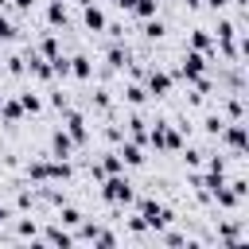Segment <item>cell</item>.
<instances>
[{
  "instance_id": "14",
  "label": "cell",
  "mask_w": 249,
  "mask_h": 249,
  "mask_svg": "<svg viewBox=\"0 0 249 249\" xmlns=\"http://www.w3.org/2000/svg\"><path fill=\"white\" fill-rule=\"evenodd\" d=\"M124 124H128V140H136V144H148V121H144L140 113H132Z\"/></svg>"
},
{
  "instance_id": "26",
  "label": "cell",
  "mask_w": 249,
  "mask_h": 249,
  "mask_svg": "<svg viewBox=\"0 0 249 249\" xmlns=\"http://www.w3.org/2000/svg\"><path fill=\"white\" fill-rule=\"evenodd\" d=\"M16 233H19V237H27V241H39V226H35V222H27V218H19V222H16Z\"/></svg>"
},
{
  "instance_id": "16",
  "label": "cell",
  "mask_w": 249,
  "mask_h": 249,
  "mask_svg": "<svg viewBox=\"0 0 249 249\" xmlns=\"http://www.w3.org/2000/svg\"><path fill=\"white\" fill-rule=\"evenodd\" d=\"M105 62H109V70H121L128 62V47H121V39H113V47L105 51Z\"/></svg>"
},
{
  "instance_id": "9",
  "label": "cell",
  "mask_w": 249,
  "mask_h": 249,
  "mask_svg": "<svg viewBox=\"0 0 249 249\" xmlns=\"http://www.w3.org/2000/svg\"><path fill=\"white\" fill-rule=\"evenodd\" d=\"M82 23H86V31H105L109 19H105V12H101L97 4H86V8H82Z\"/></svg>"
},
{
  "instance_id": "40",
  "label": "cell",
  "mask_w": 249,
  "mask_h": 249,
  "mask_svg": "<svg viewBox=\"0 0 249 249\" xmlns=\"http://www.w3.org/2000/svg\"><path fill=\"white\" fill-rule=\"evenodd\" d=\"M0 160H4V148H0Z\"/></svg>"
},
{
  "instance_id": "21",
  "label": "cell",
  "mask_w": 249,
  "mask_h": 249,
  "mask_svg": "<svg viewBox=\"0 0 249 249\" xmlns=\"http://www.w3.org/2000/svg\"><path fill=\"white\" fill-rule=\"evenodd\" d=\"M156 8H160V0H132V16H140V19H152L156 16Z\"/></svg>"
},
{
  "instance_id": "12",
  "label": "cell",
  "mask_w": 249,
  "mask_h": 249,
  "mask_svg": "<svg viewBox=\"0 0 249 249\" xmlns=\"http://www.w3.org/2000/svg\"><path fill=\"white\" fill-rule=\"evenodd\" d=\"M19 117H23L19 97H4V101H0V121H4V124H19Z\"/></svg>"
},
{
  "instance_id": "29",
  "label": "cell",
  "mask_w": 249,
  "mask_h": 249,
  "mask_svg": "<svg viewBox=\"0 0 249 249\" xmlns=\"http://www.w3.org/2000/svg\"><path fill=\"white\" fill-rule=\"evenodd\" d=\"M12 39H16V23L0 12V43H12Z\"/></svg>"
},
{
  "instance_id": "6",
  "label": "cell",
  "mask_w": 249,
  "mask_h": 249,
  "mask_svg": "<svg viewBox=\"0 0 249 249\" xmlns=\"http://www.w3.org/2000/svg\"><path fill=\"white\" fill-rule=\"evenodd\" d=\"M62 128L70 132V140H74L78 148L89 140V124H86V117H82V113H74V109H66V113H62Z\"/></svg>"
},
{
  "instance_id": "20",
  "label": "cell",
  "mask_w": 249,
  "mask_h": 249,
  "mask_svg": "<svg viewBox=\"0 0 249 249\" xmlns=\"http://www.w3.org/2000/svg\"><path fill=\"white\" fill-rule=\"evenodd\" d=\"M226 117H230V121H245V97H241V93H233V97L226 101Z\"/></svg>"
},
{
  "instance_id": "25",
  "label": "cell",
  "mask_w": 249,
  "mask_h": 249,
  "mask_svg": "<svg viewBox=\"0 0 249 249\" xmlns=\"http://www.w3.org/2000/svg\"><path fill=\"white\" fill-rule=\"evenodd\" d=\"M202 167L210 175H226V156H202Z\"/></svg>"
},
{
  "instance_id": "15",
  "label": "cell",
  "mask_w": 249,
  "mask_h": 249,
  "mask_svg": "<svg viewBox=\"0 0 249 249\" xmlns=\"http://www.w3.org/2000/svg\"><path fill=\"white\" fill-rule=\"evenodd\" d=\"M47 23H51V27H66V23H70V12H66L62 0H51V4H47Z\"/></svg>"
},
{
  "instance_id": "39",
  "label": "cell",
  "mask_w": 249,
  "mask_h": 249,
  "mask_svg": "<svg viewBox=\"0 0 249 249\" xmlns=\"http://www.w3.org/2000/svg\"><path fill=\"white\" fill-rule=\"evenodd\" d=\"M78 4H82V8H86V4H93V0H78Z\"/></svg>"
},
{
  "instance_id": "7",
  "label": "cell",
  "mask_w": 249,
  "mask_h": 249,
  "mask_svg": "<svg viewBox=\"0 0 249 249\" xmlns=\"http://www.w3.org/2000/svg\"><path fill=\"white\" fill-rule=\"evenodd\" d=\"M144 89H148V97H167L171 93V74L167 70H148L144 74Z\"/></svg>"
},
{
  "instance_id": "35",
  "label": "cell",
  "mask_w": 249,
  "mask_h": 249,
  "mask_svg": "<svg viewBox=\"0 0 249 249\" xmlns=\"http://www.w3.org/2000/svg\"><path fill=\"white\" fill-rule=\"evenodd\" d=\"M8 218H12V206H4V202H0V226H4Z\"/></svg>"
},
{
  "instance_id": "24",
  "label": "cell",
  "mask_w": 249,
  "mask_h": 249,
  "mask_svg": "<svg viewBox=\"0 0 249 249\" xmlns=\"http://www.w3.org/2000/svg\"><path fill=\"white\" fill-rule=\"evenodd\" d=\"M222 124H226V117H222V113H206V117H202V128H206L210 136H218V132H222Z\"/></svg>"
},
{
  "instance_id": "33",
  "label": "cell",
  "mask_w": 249,
  "mask_h": 249,
  "mask_svg": "<svg viewBox=\"0 0 249 249\" xmlns=\"http://www.w3.org/2000/svg\"><path fill=\"white\" fill-rule=\"evenodd\" d=\"M51 105H54L58 113H66V109H70V101H66V93H51Z\"/></svg>"
},
{
  "instance_id": "34",
  "label": "cell",
  "mask_w": 249,
  "mask_h": 249,
  "mask_svg": "<svg viewBox=\"0 0 249 249\" xmlns=\"http://www.w3.org/2000/svg\"><path fill=\"white\" fill-rule=\"evenodd\" d=\"M128 230H132L136 237H144V233H148V226H144V218H128Z\"/></svg>"
},
{
  "instance_id": "27",
  "label": "cell",
  "mask_w": 249,
  "mask_h": 249,
  "mask_svg": "<svg viewBox=\"0 0 249 249\" xmlns=\"http://www.w3.org/2000/svg\"><path fill=\"white\" fill-rule=\"evenodd\" d=\"M19 105H23V113H43V97H35V93H19Z\"/></svg>"
},
{
  "instance_id": "13",
  "label": "cell",
  "mask_w": 249,
  "mask_h": 249,
  "mask_svg": "<svg viewBox=\"0 0 249 249\" xmlns=\"http://www.w3.org/2000/svg\"><path fill=\"white\" fill-rule=\"evenodd\" d=\"M117 156H121L128 167H140V163H144V152H140V144H136V140H121Z\"/></svg>"
},
{
  "instance_id": "38",
  "label": "cell",
  "mask_w": 249,
  "mask_h": 249,
  "mask_svg": "<svg viewBox=\"0 0 249 249\" xmlns=\"http://www.w3.org/2000/svg\"><path fill=\"white\" fill-rule=\"evenodd\" d=\"M183 4H191V8H198V4H202V0H183Z\"/></svg>"
},
{
  "instance_id": "32",
  "label": "cell",
  "mask_w": 249,
  "mask_h": 249,
  "mask_svg": "<svg viewBox=\"0 0 249 249\" xmlns=\"http://www.w3.org/2000/svg\"><path fill=\"white\" fill-rule=\"evenodd\" d=\"M109 105H113L109 89H97V93H93V109H109Z\"/></svg>"
},
{
  "instance_id": "37",
  "label": "cell",
  "mask_w": 249,
  "mask_h": 249,
  "mask_svg": "<svg viewBox=\"0 0 249 249\" xmlns=\"http://www.w3.org/2000/svg\"><path fill=\"white\" fill-rule=\"evenodd\" d=\"M113 4H117V8H124V12L132 8V0H113Z\"/></svg>"
},
{
  "instance_id": "31",
  "label": "cell",
  "mask_w": 249,
  "mask_h": 249,
  "mask_svg": "<svg viewBox=\"0 0 249 249\" xmlns=\"http://www.w3.org/2000/svg\"><path fill=\"white\" fill-rule=\"evenodd\" d=\"M183 152H187V156H183V160H187V167H202V156H206V152H198V148H187V144H183Z\"/></svg>"
},
{
  "instance_id": "28",
  "label": "cell",
  "mask_w": 249,
  "mask_h": 249,
  "mask_svg": "<svg viewBox=\"0 0 249 249\" xmlns=\"http://www.w3.org/2000/svg\"><path fill=\"white\" fill-rule=\"evenodd\" d=\"M163 31H167V27H163V19H156V16L144 23V35H148V39H163Z\"/></svg>"
},
{
  "instance_id": "1",
  "label": "cell",
  "mask_w": 249,
  "mask_h": 249,
  "mask_svg": "<svg viewBox=\"0 0 249 249\" xmlns=\"http://www.w3.org/2000/svg\"><path fill=\"white\" fill-rule=\"evenodd\" d=\"M101 198H105L109 206H132L136 191H132L128 175H124V171H117V175H101Z\"/></svg>"
},
{
  "instance_id": "11",
  "label": "cell",
  "mask_w": 249,
  "mask_h": 249,
  "mask_svg": "<svg viewBox=\"0 0 249 249\" xmlns=\"http://www.w3.org/2000/svg\"><path fill=\"white\" fill-rule=\"evenodd\" d=\"M39 241H51V245H62V249H66V245H74V233H70L66 226H47V230L39 233Z\"/></svg>"
},
{
  "instance_id": "22",
  "label": "cell",
  "mask_w": 249,
  "mask_h": 249,
  "mask_svg": "<svg viewBox=\"0 0 249 249\" xmlns=\"http://www.w3.org/2000/svg\"><path fill=\"white\" fill-rule=\"evenodd\" d=\"M35 54H43V58H54V54H58V39H54V35H43V39L35 43Z\"/></svg>"
},
{
  "instance_id": "8",
  "label": "cell",
  "mask_w": 249,
  "mask_h": 249,
  "mask_svg": "<svg viewBox=\"0 0 249 249\" xmlns=\"http://www.w3.org/2000/svg\"><path fill=\"white\" fill-rule=\"evenodd\" d=\"M74 148H78V144L70 140V132H66V128H54V132H51V156H54V160H70V156H74Z\"/></svg>"
},
{
  "instance_id": "3",
  "label": "cell",
  "mask_w": 249,
  "mask_h": 249,
  "mask_svg": "<svg viewBox=\"0 0 249 249\" xmlns=\"http://www.w3.org/2000/svg\"><path fill=\"white\" fill-rule=\"evenodd\" d=\"M148 144L156 148V152H183V132L175 128V124H167V121H156L152 128H148Z\"/></svg>"
},
{
  "instance_id": "36",
  "label": "cell",
  "mask_w": 249,
  "mask_h": 249,
  "mask_svg": "<svg viewBox=\"0 0 249 249\" xmlns=\"http://www.w3.org/2000/svg\"><path fill=\"white\" fill-rule=\"evenodd\" d=\"M206 4H210V8H214V12H222V8H226V4H230V0H206Z\"/></svg>"
},
{
  "instance_id": "23",
  "label": "cell",
  "mask_w": 249,
  "mask_h": 249,
  "mask_svg": "<svg viewBox=\"0 0 249 249\" xmlns=\"http://www.w3.org/2000/svg\"><path fill=\"white\" fill-rule=\"evenodd\" d=\"M12 78H19V74H27V54H12L8 58V66H4Z\"/></svg>"
},
{
  "instance_id": "17",
  "label": "cell",
  "mask_w": 249,
  "mask_h": 249,
  "mask_svg": "<svg viewBox=\"0 0 249 249\" xmlns=\"http://www.w3.org/2000/svg\"><path fill=\"white\" fill-rule=\"evenodd\" d=\"M70 74H74L78 82H89V78H93V62H89L86 54H74V58H70Z\"/></svg>"
},
{
  "instance_id": "18",
  "label": "cell",
  "mask_w": 249,
  "mask_h": 249,
  "mask_svg": "<svg viewBox=\"0 0 249 249\" xmlns=\"http://www.w3.org/2000/svg\"><path fill=\"white\" fill-rule=\"evenodd\" d=\"M82 218H86V214H82L78 206H66V202L58 206V226H70V230H78V226H82Z\"/></svg>"
},
{
  "instance_id": "41",
  "label": "cell",
  "mask_w": 249,
  "mask_h": 249,
  "mask_svg": "<svg viewBox=\"0 0 249 249\" xmlns=\"http://www.w3.org/2000/svg\"><path fill=\"white\" fill-rule=\"evenodd\" d=\"M0 101H4V93H0Z\"/></svg>"
},
{
  "instance_id": "19",
  "label": "cell",
  "mask_w": 249,
  "mask_h": 249,
  "mask_svg": "<svg viewBox=\"0 0 249 249\" xmlns=\"http://www.w3.org/2000/svg\"><path fill=\"white\" fill-rule=\"evenodd\" d=\"M124 101H128V105H132V109H140V105H144V101H148V89H144V86H140V82H132V86H128V89H124Z\"/></svg>"
},
{
  "instance_id": "5",
  "label": "cell",
  "mask_w": 249,
  "mask_h": 249,
  "mask_svg": "<svg viewBox=\"0 0 249 249\" xmlns=\"http://www.w3.org/2000/svg\"><path fill=\"white\" fill-rule=\"evenodd\" d=\"M206 66H210V54H202V51H191V47H187L183 66H179V78L195 82V78H202V74H206Z\"/></svg>"
},
{
  "instance_id": "30",
  "label": "cell",
  "mask_w": 249,
  "mask_h": 249,
  "mask_svg": "<svg viewBox=\"0 0 249 249\" xmlns=\"http://www.w3.org/2000/svg\"><path fill=\"white\" fill-rule=\"evenodd\" d=\"M35 202H39V195H35V191H19V198H16V210H31Z\"/></svg>"
},
{
  "instance_id": "10",
  "label": "cell",
  "mask_w": 249,
  "mask_h": 249,
  "mask_svg": "<svg viewBox=\"0 0 249 249\" xmlns=\"http://www.w3.org/2000/svg\"><path fill=\"white\" fill-rule=\"evenodd\" d=\"M187 47H191V51H202V54H214V35H210L206 27H195L191 39H187Z\"/></svg>"
},
{
  "instance_id": "4",
  "label": "cell",
  "mask_w": 249,
  "mask_h": 249,
  "mask_svg": "<svg viewBox=\"0 0 249 249\" xmlns=\"http://www.w3.org/2000/svg\"><path fill=\"white\" fill-rule=\"evenodd\" d=\"M218 140H222L233 156H245V152H249V128H245V121H226L222 132H218Z\"/></svg>"
},
{
  "instance_id": "2",
  "label": "cell",
  "mask_w": 249,
  "mask_h": 249,
  "mask_svg": "<svg viewBox=\"0 0 249 249\" xmlns=\"http://www.w3.org/2000/svg\"><path fill=\"white\" fill-rule=\"evenodd\" d=\"M132 202H136V210H140V218H144V226L152 233H160V230H167L175 222V210L163 206V202H156V198H132Z\"/></svg>"
}]
</instances>
